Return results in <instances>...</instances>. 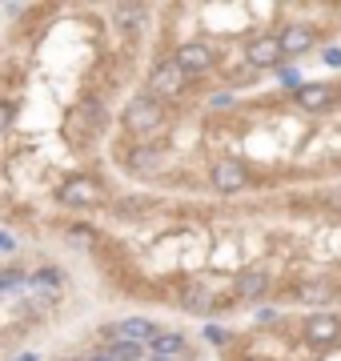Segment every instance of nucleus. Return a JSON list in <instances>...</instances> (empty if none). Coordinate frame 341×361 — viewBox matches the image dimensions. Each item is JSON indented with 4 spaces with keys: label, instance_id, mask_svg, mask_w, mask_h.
I'll list each match as a JSON object with an SVG mask.
<instances>
[{
    "label": "nucleus",
    "instance_id": "7",
    "mask_svg": "<svg viewBox=\"0 0 341 361\" xmlns=\"http://www.w3.org/2000/svg\"><path fill=\"white\" fill-rule=\"evenodd\" d=\"M277 40H281V52H285V56H302V52L314 49V28L309 25H289Z\"/></svg>",
    "mask_w": 341,
    "mask_h": 361
},
{
    "label": "nucleus",
    "instance_id": "6",
    "mask_svg": "<svg viewBox=\"0 0 341 361\" xmlns=\"http://www.w3.org/2000/svg\"><path fill=\"white\" fill-rule=\"evenodd\" d=\"M305 337L314 341V345H333L341 337V317H329V313H317L305 322Z\"/></svg>",
    "mask_w": 341,
    "mask_h": 361
},
{
    "label": "nucleus",
    "instance_id": "4",
    "mask_svg": "<svg viewBox=\"0 0 341 361\" xmlns=\"http://www.w3.org/2000/svg\"><path fill=\"white\" fill-rule=\"evenodd\" d=\"M213 189L217 193H241L245 189V165H237L233 157H221L213 165Z\"/></svg>",
    "mask_w": 341,
    "mask_h": 361
},
{
    "label": "nucleus",
    "instance_id": "1",
    "mask_svg": "<svg viewBox=\"0 0 341 361\" xmlns=\"http://www.w3.org/2000/svg\"><path fill=\"white\" fill-rule=\"evenodd\" d=\"M161 101H153V97H132L129 104H125V129L132 133H153L161 129Z\"/></svg>",
    "mask_w": 341,
    "mask_h": 361
},
{
    "label": "nucleus",
    "instance_id": "25",
    "mask_svg": "<svg viewBox=\"0 0 341 361\" xmlns=\"http://www.w3.org/2000/svg\"><path fill=\"white\" fill-rule=\"evenodd\" d=\"M92 361H105V357H101V353H97V357H92Z\"/></svg>",
    "mask_w": 341,
    "mask_h": 361
},
{
    "label": "nucleus",
    "instance_id": "15",
    "mask_svg": "<svg viewBox=\"0 0 341 361\" xmlns=\"http://www.w3.org/2000/svg\"><path fill=\"white\" fill-rule=\"evenodd\" d=\"M181 349H185V337H181V334H157V337H153V353H157L161 361H165V357H177Z\"/></svg>",
    "mask_w": 341,
    "mask_h": 361
},
{
    "label": "nucleus",
    "instance_id": "2",
    "mask_svg": "<svg viewBox=\"0 0 341 361\" xmlns=\"http://www.w3.org/2000/svg\"><path fill=\"white\" fill-rule=\"evenodd\" d=\"M181 89H185V73L173 61L153 68V77H149V97L153 101H161V97H181Z\"/></svg>",
    "mask_w": 341,
    "mask_h": 361
},
{
    "label": "nucleus",
    "instance_id": "10",
    "mask_svg": "<svg viewBox=\"0 0 341 361\" xmlns=\"http://www.w3.org/2000/svg\"><path fill=\"white\" fill-rule=\"evenodd\" d=\"M181 305H185V310H197V313H205V310H213V305H217V293H213V285L193 281V285H189V289L181 293Z\"/></svg>",
    "mask_w": 341,
    "mask_h": 361
},
{
    "label": "nucleus",
    "instance_id": "20",
    "mask_svg": "<svg viewBox=\"0 0 341 361\" xmlns=\"http://www.w3.org/2000/svg\"><path fill=\"white\" fill-rule=\"evenodd\" d=\"M68 241H73V245H92V241H97V233H92V229H68Z\"/></svg>",
    "mask_w": 341,
    "mask_h": 361
},
{
    "label": "nucleus",
    "instance_id": "23",
    "mask_svg": "<svg viewBox=\"0 0 341 361\" xmlns=\"http://www.w3.org/2000/svg\"><path fill=\"white\" fill-rule=\"evenodd\" d=\"M326 65H341V49H326Z\"/></svg>",
    "mask_w": 341,
    "mask_h": 361
},
{
    "label": "nucleus",
    "instance_id": "5",
    "mask_svg": "<svg viewBox=\"0 0 341 361\" xmlns=\"http://www.w3.org/2000/svg\"><path fill=\"white\" fill-rule=\"evenodd\" d=\"M281 56H285V52H281V40L269 37V32H265V37H253L249 49H245V61H249L253 68H273Z\"/></svg>",
    "mask_w": 341,
    "mask_h": 361
},
{
    "label": "nucleus",
    "instance_id": "24",
    "mask_svg": "<svg viewBox=\"0 0 341 361\" xmlns=\"http://www.w3.org/2000/svg\"><path fill=\"white\" fill-rule=\"evenodd\" d=\"M257 322H261V325H273V322H277V313H273V310H261V317H257Z\"/></svg>",
    "mask_w": 341,
    "mask_h": 361
},
{
    "label": "nucleus",
    "instance_id": "9",
    "mask_svg": "<svg viewBox=\"0 0 341 361\" xmlns=\"http://www.w3.org/2000/svg\"><path fill=\"white\" fill-rule=\"evenodd\" d=\"M61 201L65 205H92L97 201V185L92 180H85V177H73V180H65V189H61Z\"/></svg>",
    "mask_w": 341,
    "mask_h": 361
},
{
    "label": "nucleus",
    "instance_id": "13",
    "mask_svg": "<svg viewBox=\"0 0 341 361\" xmlns=\"http://www.w3.org/2000/svg\"><path fill=\"white\" fill-rule=\"evenodd\" d=\"M297 297H302L305 305H329V301L337 297V289L329 281H302L297 285Z\"/></svg>",
    "mask_w": 341,
    "mask_h": 361
},
{
    "label": "nucleus",
    "instance_id": "8",
    "mask_svg": "<svg viewBox=\"0 0 341 361\" xmlns=\"http://www.w3.org/2000/svg\"><path fill=\"white\" fill-rule=\"evenodd\" d=\"M113 334H117V341H132V345H137V341H153V337H157V325L149 322V317H129V322H120Z\"/></svg>",
    "mask_w": 341,
    "mask_h": 361
},
{
    "label": "nucleus",
    "instance_id": "14",
    "mask_svg": "<svg viewBox=\"0 0 341 361\" xmlns=\"http://www.w3.org/2000/svg\"><path fill=\"white\" fill-rule=\"evenodd\" d=\"M157 165H161V153H157V149H132V153H129V169L137 173V177L153 173Z\"/></svg>",
    "mask_w": 341,
    "mask_h": 361
},
{
    "label": "nucleus",
    "instance_id": "12",
    "mask_svg": "<svg viewBox=\"0 0 341 361\" xmlns=\"http://www.w3.org/2000/svg\"><path fill=\"white\" fill-rule=\"evenodd\" d=\"M329 101H333V89H329V85H302V89H297V104L309 109V113H321Z\"/></svg>",
    "mask_w": 341,
    "mask_h": 361
},
{
    "label": "nucleus",
    "instance_id": "3",
    "mask_svg": "<svg viewBox=\"0 0 341 361\" xmlns=\"http://www.w3.org/2000/svg\"><path fill=\"white\" fill-rule=\"evenodd\" d=\"M173 65L181 68L185 77H189V73H205V68L213 65V49L205 40H189V44H181V49L173 52Z\"/></svg>",
    "mask_w": 341,
    "mask_h": 361
},
{
    "label": "nucleus",
    "instance_id": "22",
    "mask_svg": "<svg viewBox=\"0 0 341 361\" xmlns=\"http://www.w3.org/2000/svg\"><path fill=\"white\" fill-rule=\"evenodd\" d=\"M8 125H13V104H8V101H0V133L8 129Z\"/></svg>",
    "mask_w": 341,
    "mask_h": 361
},
{
    "label": "nucleus",
    "instance_id": "16",
    "mask_svg": "<svg viewBox=\"0 0 341 361\" xmlns=\"http://www.w3.org/2000/svg\"><path fill=\"white\" fill-rule=\"evenodd\" d=\"M101 357L105 361H141V345H132V341H113L108 349H101Z\"/></svg>",
    "mask_w": 341,
    "mask_h": 361
},
{
    "label": "nucleus",
    "instance_id": "11",
    "mask_svg": "<svg viewBox=\"0 0 341 361\" xmlns=\"http://www.w3.org/2000/svg\"><path fill=\"white\" fill-rule=\"evenodd\" d=\"M269 293V273L261 269H249L237 277V297H245V301H257V297Z\"/></svg>",
    "mask_w": 341,
    "mask_h": 361
},
{
    "label": "nucleus",
    "instance_id": "17",
    "mask_svg": "<svg viewBox=\"0 0 341 361\" xmlns=\"http://www.w3.org/2000/svg\"><path fill=\"white\" fill-rule=\"evenodd\" d=\"M117 20L129 28V32H137V28L144 25V8H132V4H125V8H117Z\"/></svg>",
    "mask_w": 341,
    "mask_h": 361
},
{
    "label": "nucleus",
    "instance_id": "21",
    "mask_svg": "<svg viewBox=\"0 0 341 361\" xmlns=\"http://www.w3.org/2000/svg\"><path fill=\"white\" fill-rule=\"evenodd\" d=\"M205 341H213V345H221V341H229V334H225L221 325H205Z\"/></svg>",
    "mask_w": 341,
    "mask_h": 361
},
{
    "label": "nucleus",
    "instance_id": "19",
    "mask_svg": "<svg viewBox=\"0 0 341 361\" xmlns=\"http://www.w3.org/2000/svg\"><path fill=\"white\" fill-rule=\"evenodd\" d=\"M25 281H28V277L20 269H0V293H16Z\"/></svg>",
    "mask_w": 341,
    "mask_h": 361
},
{
    "label": "nucleus",
    "instance_id": "18",
    "mask_svg": "<svg viewBox=\"0 0 341 361\" xmlns=\"http://www.w3.org/2000/svg\"><path fill=\"white\" fill-rule=\"evenodd\" d=\"M61 281H65V277H61L56 269H40L37 277H32V285H37V289H44V293H56V289H61Z\"/></svg>",
    "mask_w": 341,
    "mask_h": 361
},
{
    "label": "nucleus",
    "instance_id": "26",
    "mask_svg": "<svg viewBox=\"0 0 341 361\" xmlns=\"http://www.w3.org/2000/svg\"><path fill=\"white\" fill-rule=\"evenodd\" d=\"M337 92H341V89H337Z\"/></svg>",
    "mask_w": 341,
    "mask_h": 361
}]
</instances>
